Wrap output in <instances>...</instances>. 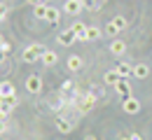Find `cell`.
Here are the masks:
<instances>
[{
	"label": "cell",
	"mask_w": 152,
	"mask_h": 140,
	"mask_svg": "<svg viewBox=\"0 0 152 140\" xmlns=\"http://www.w3.org/2000/svg\"><path fill=\"white\" fill-rule=\"evenodd\" d=\"M73 105L77 107V112H80V115H87V112L96 105V96H94V94H82V96H75V98H73Z\"/></svg>",
	"instance_id": "obj_1"
},
{
	"label": "cell",
	"mask_w": 152,
	"mask_h": 140,
	"mask_svg": "<svg viewBox=\"0 0 152 140\" xmlns=\"http://www.w3.org/2000/svg\"><path fill=\"white\" fill-rule=\"evenodd\" d=\"M45 49H47V47H42V44H28V47L21 52V61H23V63H35V61L42 59Z\"/></svg>",
	"instance_id": "obj_2"
},
{
	"label": "cell",
	"mask_w": 152,
	"mask_h": 140,
	"mask_svg": "<svg viewBox=\"0 0 152 140\" xmlns=\"http://www.w3.org/2000/svg\"><path fill=\"white\" fill-rule=\"evenodd\" d=\"M115 91L122 96V100L124 98H131L133 94H131V82H129V77H122V80L115 84Z\"/></svg>",
	"instance_id": "obj_3"
},
{
	"label": "cell",
	"mask_w": 152,
	"mask_h": 140,
	"mask_svg": "<svg viewBox=\"0 0 152 140\" xmlns=\"http://www.w3.org/2000/svg\"><path fill=\"white\" fill-rule=\"evenodd\" d=\"M122 110H124V112H126V115H138V112H140V100L138 98H124L122 100Z\"/></svg>",
	"instance_id": "obj_4"
},
{
	"label": "cell",
	"mask_w": 152,
	"mask_h": 140,
	"mask_svg": "<svg viewBox=\"0 0 152 140\" xmlns=\"http://www.w3.org/2000/svg\"><path fill=\"white\" fill-rule=\"evenodd\" d=\"M82 9H84L82 0H66V2H63V12H66V14H80Z\"/></svg>",
	"instance_id": "obj_5"
},
{
	"label": "cell",
	"mask_w": 152,
	"mask_h": 140,
	"mask_svg": "<svg viewBox=\"0 0 152 140\" xmlns=\"http://www.w3.org/2000/svg\"><path fill=\"white\" fill-rule=\"evenodd\" d=\"M26 89H28L31 94H40V91H42V80H40V75H31V77L26 80Z\"/></svg>",
	"instance_id": "obj_6"
},
{
	"label": "cell",
	"mask_w": 152,
	"mask_h": 140,
	"mask_svg": "<svg viewBox=\"0 0 152 140\" xmlns=\"http://www.w3.org/2000/svg\"><path fill=\"white\" fill-rule=\"evenodd\" d=\"M75 40H77V38H75V33H73L70 28H66V30L58 33V44H61V47H70Z\"/></svg>",
	"instance_id": "obj_7"
},
{
	"label": "cell",
	"mask_w": 152,
	"mask_h": 140,
	"mask_svg": "<svg viewBox=\"0 0 152 140\" xmlns=\"http://www.w3.org/2000/svg\"><path fill=\"white\" fill-rule=\"evenodd\" d=\"M133 77H136V80H148V77H150V65L136 63V65H133Z\"/></svg>",
	"instance_id": "obj_8"
},
{
	"label": "cell",
	"mask_w": 152,
	"mask_h": 140,
	"mask_svg": "<svg viewBox=\"0 0 152 140\" xmlns=\"http://www.w3.org/2000/svg\"><path fill=\"white\" fill-rule=\"evenodd\" d=\"M42 63H45V65H47V68H52V65H56L58 63V54L56 52H52V49H45V54H42Z\"/></svg>",
	"instance_id": "obj_9"
},
{
	"label": "cell",
	"mask_w": 152,
	"mask_h": 140,
	"mask_svg": "<svg viewBox=\"0 0 152 140\" xmlns=\"http://www.w3.org/2000/svg\"><path fill=\"white\" fill-rule=\"evenodd\" d=\"M70 30L75 33V38H77V40H87V26H84L82 21H75V23L70 26Z\"/></svg>",
	"instance_id": "obj_10"
},
{
	"label": "cell",
	"mask_w": 152,
	"mask_h": 140,
	"mask_svg": "<svg viewBox=\"0 0 152 140\" xmlns=\"http://www.w3.org/2000/svg\"><path fill=\"white\" fill-rule=\"evenodd\" d=\"M110 52H113L115 56L124 54V52H126V42H124V40H117V38H113V42H110Z\"/></svg>",
	"instance_id": "obj_11"
},
{
	"label": "cell",
	"mask_w": 152,
	"mask_h": 140,
	"mask_svg": "<svg viewBox=\"0 0 152 140\" xmlns=\"http://www.w3.org/2000/svg\"><path fill=\"white\" fill-rule=\"evenodd\" d=\"M56 128H58V133H70L73 131V121L63 119V117H56Z\"/></svg>",
	"instance_id": "obj_12"
},
{
	"label": "cell",
	"mask_w": 152,
	"mask_h": 140,
	"mask_svg": "<svg viewBox=\"0 0 152 140\" xmlns=\"http://www.w3.org/2000/svg\"><path fill=\"white\" fill-rule=\"evenodd\" d=\"M7 96H14V84L12 82H0V98H7Z\"/></svg>",
	"instance_id": "obj_13"
},
{
	"label": "cell",
	"mask_w": 152,
	"mask_h": 140,
	"mask_svg": "<svg viewBox=\"0 0 152 140\" xmlns=\"http://www.w3.org/2000/svg\"><path fill=\"white\" fill-rule=\"evenodd\" d=\"M119 80H122V77H119V73H117V70H108V73L103 75V82H105L108 86H115Z\"/></svg>",
	"instance_id": "obj_14"
},
{
	"label": "cell",
	"mask_w": 152,
	"mask_h": 140,
	"mask_svg": "<svg viewBox=\"0 0 152 140\" xmlns=\"http://www.w3.org/2000/svg\"><path fill=\"white\" fill-rule=\"evenodd\" d=\"M115 70L119 73V77H131V75H133V65H131V63H119Z\"/></svg>",
	"instance_id": "obj_15"
},
{
	"label": "cell",
	"mask_w": 152,
	"mask_h": 140,
	"mask_svg": "<svg viewBox=\"0 0 152 140\" xmlns=\"http://www.w3.org/2000/svg\"><path fill=\"white\" fill-rule=\"evenodd\" d=\"M105 33L98 28V26H87V40H98V38H103Z\"/></svg>",
	"instance_id": "obj_16"
},
{
	"label": "cell",
	"mask_w": 152,
	"mask_h": 140,
	"mask_svg": "<svg viewBox=\"0 0 152 140\" xmlns=\"http://www.w3.org/2000/svg\"><path fill=\"white\" fill-rule=\"evenodd\" d=\"M58 19H61V12H58L56 7H49V9H47V17H45V21H49V23H54V26H56Z\"/></svg>",
	"instance_id": "obj_17"
},
{
	"label": "cell",
	"mask_w": 152,
	"mask_h": 140,
	"mask_svg": "<svg viewBox=\"0 0 152 140\" xmlns=\"http://www.w3.org/2000/svg\"><path fill=\"white\" fill-rule=\"evenodd\" d=\"M113 26H115V28H117V30H119V33H122V30H124V28L129 26V21L124 19L122 14H117V17H115V19H113Z\"/></svg>",
	"instance_id": "obj_18"
},
{
	"label": "cell",
	"mask_w": 152,
	"mask_h": 140,
	"mask_svg": "<svg viewBox=\"0 0 152 140\" xmlns=\"http://www.w3.org/2000/svg\"><path fill=\"white\" fill-rule=\"evenodd\" d=\"M80 68H82V59H80V56H70V59H68V70L77 73Z\"/></svg>",
	"instance_id": "obj_19"
},
{
	"label": "cell",
	"mask_w": 152,
	"mask_h": 140,
	"mask_svg": "<svg viewBox=\"0 0 152 140\" xmlns=\"http://www.w3.org/2000/svg\"><path fill=\"white\" fill-rule=\"evenodd\" d=\"M47 9H49V5H45V2H42V5H35V17H38V19H45V17H47Z\"/></svg>",
	"instance_id": "obj_20"
},
{
	"label": "cell",
	"mask_w": 152,
	"mask_h": 140,
	"mask_svg": "<svg viewBox=\"0 0 152 140\" xmlns=\"http://www.w3.org/2000/svg\"><path fill=\"white\" fill-rule=\"evenodd\" d=\"M70 91H73V82H70V80L63 82V86H61V94H63V96H68Z\"/></svg>",
	"instance_id": "obj_21"
},
{
	"label": "cell",
	"mask_w": 152,
	"mask_h": 140,
	"mask_svg": "<svg viewBox=\"0 0 152 140\" xmlns=\"http://www.w3.org/2000/svg\"><path fill=\"white\" fill-rule=\"evenodd\" d=\"M117 33H119V30H117V28L113 26V21H108V26H105V35H113V38H115Z\"/></svg>",
	"instance_id": "obj_22"
},
{
	"label": "cell",
	"mask_w": 152,
	"mask_h": 140,
	"mask_svg": "<svg viewBox=\"0 0 152 140\" xmlns=\"http://www.w3.org/2000/svg\"><path fill=\"white\" fill-rule=\"evenodd\" d=\"M84 9H96V0H82Z\"/></svg>",
	"instance_id": "obj_23"
},
{
	"label": "cell",
	"mask_w": 152,
	"mask_h": 140,
	"mask_svg": "<svg viewBox=\"0 0 152 140\" xmlns=\"http://www.w3.org/2000/svg\"><path fill=\"white\" fill-rule=\"evenodd\" d=\"M5 59H7V52H2V47H0V65L5 63Z\"/></svg>",
	"instance_id": "obj_24"
},
{
	"label": "cell",
	"mask_w": 152,
	"mask_h": 140,
	"mask_svg": "<svg viewBox=\"0 0 152 140\" xmlns=\"http://www.w3.org/2000/svg\"><path fill=\"white\" fill-rule=\"evenodd\" d=\"M7 131V121H0V133H5Z\"/></svg>",
	"instance_id": "obj_25"
},
{
	"label": "cell",
	"mask_w": 152,
	"mask_h": 140,
	"mask_svg": "<svg viewBox=\"0 0 152 140\" xmlns=\"http://www.w3.org/2000/svg\"><path fill=\"white\" fill-rule=\"evenodd\" d=\"M131 140H143V138H140V133H131Z\"/></svg>",
	"instance_id": "obj_26"
},
{
	"label": "cell",
	"mask_w": 152,
	"mask_h": 140,
	"mask_svg": "<svg viewBox=\"0 0 152 140\" xmlns=\"http://www.w3.org/2000/svg\"><path fill=\"white\" fill-rule=\"evenodd\" d=\"M119 140H131V133H124V136H122Z\"/></svg>",
	"instance_id": "obj_27"
},
{
	"label": "cell",
	"mask_w": 152,
	"mask_h": 140,
	"mask_svg": "<svg viewBox=\"0 0 152 140\" xmlns=\"http://www.w3.org/2000/svg\"><path fill=\"white\" fill-rule=\"evenodd\" d=\"M31 5H42V0H28Z\"/></svg>",
	"instance_id": "obj_28"
},
{
	"label": "cell",
	"mask_w": 152,
	"mask_h": 140,
	"mask_svg": "<svg viewBox=\"0 0 152 140\" xmlns=\"http://www.w3.org/2000/svg\"><path fill=\"white\" fill-rule=\"evenodd\" d=\"M0 21H5V9H0Z\"/></svg>",
	"instance_id": "obj_29"
},
{
	"label": "cell",
	"mask_w": 152,
	"mask_h": 140,
	"mask_svg": "<svg viewBox=\"0 0 152 140\" xmlns=\"http://www.w3.org/2000/svg\"><path fill=\"white\" fill-rule=\"evenodd\" d=\"M84 140H98V138H96V136H87Z\"/></svg>",
	"instance_id": "obj_30"
},
{
	"label": "cell",
	"mask_w": 152,
	"mask_h": 140,
	"mask_svg": "<svg viewBox=\"0 0 152 140\" xmlns=\"http://www.w3.org/2000/svg\"><path fill=\"white\" fill-rule=\"evenodd\" d=\"M2 44H5V40H2V33H0V47H2Z\"/></svg>",
	"instance_id": "obj_31"
},
{
	"label": "cell",
	"mask_w": 152,
	"mask_h": 140,
	"mask_svg": "<svg viewBox=\"0 0 152 140\" xmlns=\"http://www.w3.org/2000/svg\"><path fill=\"white\" fill-rule=\"evenodd\" d=\"M0 9H5V5H2V2H0Z\"/></svg>",
	"instance_id": "obj_32"
}]
</instances>
